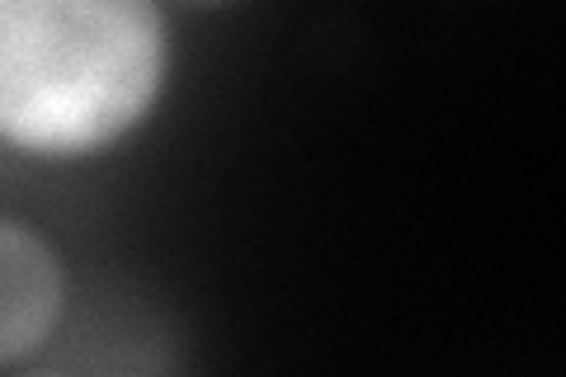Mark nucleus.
<instances>
[{"instance_id":"nucleus-1","label":"nucleus","mask_w":566,"mask_h":377,"mask_svg":"<svg viewBox=\"0 0 566 377\" xmlns=\"http://www.w3.org/2000/svg\"><path fill=\"white\" fill-rule=\"evenodd\" d=\"M166 81L156 0H0V137L76 156L137 128Z\"/></svg>"},{"instance_id":"nucleus-2","label":"nucleus","mask_w":566,"mask_h":377,"mask_svg":"<svg viewBox=\"0 0 566 377\" xmlns=\"http://www.w3.org/2000/svg\"><path fill=\"white\" fill-rule=\"evenodd\" d=\"M62 264L52 245L20 222L0 218V364H14L57 331Z\"/></svg>"},{"instance_id":"nucleus-3","label":"nucleus","mask_w":566,"mask_h":377,"mask_svg":"<svg viewBox=\"0 0 566 377\" xmlns=\"http://www.w3.org/2000/svg\"><path fill=\"white\" fill-rule=\"evenodd\" d=\"M199 6H212V0H199Z\"/></svg>"}]
</instances>
